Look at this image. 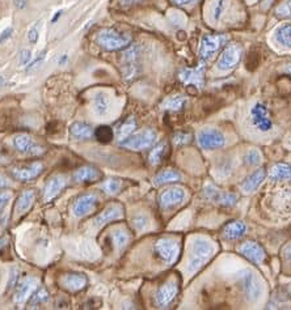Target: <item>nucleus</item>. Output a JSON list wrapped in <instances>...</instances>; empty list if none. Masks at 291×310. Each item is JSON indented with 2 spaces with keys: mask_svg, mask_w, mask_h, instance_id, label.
Listing matches in <instances>:
<instances>
[{
  "mask_svg": "<svg viewBox=\"0 0 291 310\" xmlns=\"http://www.w3.org/2000/svg\"><path fill=\"white\" fill-rule=\"evenodd\" d=\"M214 251H215V247L211 241H208L207 238H203V237H195L192 242L191 259H189V266H188L189 271L197 272L203 264L211 259Z\"/></svg>",
  "mask_w": 291,
  "mask_h": 310,
  "instance_id": "obj_1",
  "label": "nucleus"
},
{
  "mask_svg": "<svg viewBox=\"0 0 291 310\" xmlns=\"http://www.w3.org/2000/svg\"><path fill=\"white\" fill-rule=\"evenodd\" d=\"M251 122L256 130L268 132L273 129V121L270 118L268 107L261 102H257L251 109Z\"/></svg>",
  "mask_w": 291,
  "mask_h": 310,
  "instance_id": "obj_6",
  "label": "nucleus"
},
{
  "mask_svg": "<svg viewBox=\"0 0 291 310\" xmlns=\"http://www.w3.org/2000/svg\"><path fill=\"white\" fill-rule=\"evenodd\" d=\"M270 179L273 181H291V165L276 164L272 166L269 173Z\"/></svg>",
  "mask_w": 291,
  "mask_h": 310,
  "instance_id": "obj_28",
  "label": "nucleus"
},
{
  "mask_svg": "<svg viewBox=\"0 0 291 310\" xmlns=\"http://www.w3.org/2000/svg\"><path fill=\"white\" fill-rule=\"evenodd\" d=\"M66 62H67V55H62L61 59H59V66L65 65Z\"/></svg>",
  "mask_w": 291,
  "mask_h": 310,
  "instance_id": "obj_58",
  "label": "nucleus"
},
{
  "mask_svg": "<svg viewBox=\"0 0 291 310\" xmlns=\"http://www.w3.org/2000/svg\"><path fill=\"white\" fill-rule=\"evenodd\" d=\"M92 103H94V110L97 115H105L109 111V107H110L108 96L102 92L95 94Z\"/></svg>",
  "mask_w": 291,
  "mask_h": 310,
  "instance_id": "obj_29",
  "label": "nucleus"
},
{
  "mask_svg": "<svg viewBox=\"0 0 291 310\" xmlns=\"http://www.w3.org/2000/svg\"><path fill=\"white\" fill-rule=\"evenodd\" d=\"M7 185H8V179L5 178L4 175L0 174V189H1V187H5Z\"/></svg>",
  "mask_w": 291,
  "mask_h": 310,
  "instance_id": "obj_55",
  "label": "nucleus"
},
{
  "mask_svg": "<svg viewBox=\"0 0 291 310\" xmlns=\"http://www.w3.org/2000/svg\"><path fill=\"white\" fill-rule=\"evenodd\" d=\"M5 160H7V157H5V155H4L3 147H1V144H0V162H4Z\"/></svg>",
  "mask_w": 291,
  "mask_h": 310,
  "instance_id": "obj_56",
  "label": "nucleus"
},
{
  "mask_svg": "<svg viewBox=\"0 0 291 310\" xmlns=\"http://www.w3.org/2000/svg\"><path fill=\"white\" fill-rule=\"evenodd\" d=\"M47 301H49V292H47V289L40 288L34 291V293L30 296V303H29V305L33 309H37V308H40V305L47 303Z\"/></svg>",
  "mask_w": 291,
  "mask_h": 310,
  "instance_id": "obj_35",
  "label": "nucleus"
},
{
  "mask_svg": "<svg viewBox=\"0 0 291 310\" xmlns=\"http://www.w3.org/2000/svg\"><path fill=\"white\" fill-rule=\"evenodd\" d=\"M43 164L42 162H32V164L22 165V166H14L11 169V175L14 179L21 182H29L32 179L37 178L38 175L43 171Z\"/></svg>",
  "mask_w": 291,
  "mask_h": 310,
  "instance_id": "obj_10",
  "label": "nucleus"
},
{
  "mask_svg": "<svg viewBox=\"0 0 291 310\" xmlns=\"http://www.w3.org/2000/svg\"><path fill=\"white\" fill-rule=\"evenodd\" d=\"M13 3H14V5H16V8H18V9H22V8L26 7V3H28V0H13Z\"/></svg>",
  "mask_w": 291,
  "mask_h": 310,
  "instance_id": "obj_52",
  "label": "nucleus"
},
{
  "mask_svg": "<svg viewBox=\"0 0 291 310\" xmlns=\"http://www.w3.org/2000/svg\"><path fill=\"white\" fill-rule=\"evenodd\" d=\"M17 279H18V275H17V270L16 268H13L11 271V276H9V280H8V287L7 289L9 291V289H12L16 285V283H17Z\"/></svg>",
  "mask_w": 291,
  "mask_h": 310,
  "instance_id": "obj_49",
  "label": "nucleus"
},
{
  "mask_svg": "<svg viewBox=\"0 0 291 310\" xmlns=\"http://www.w3.org/2000/svg\"><path fill=\"white\" fill-rule=\"evenodd\" d=\"M237 279L241 283L245 297L249 301H257L263 293V285L260 283L257 275H255L249 270H241L237 272Z\"/></svg>",
  "mask_w": 291,
  "mask_h": 310,
  "instance_id": "obj_4",
  "label": "nucleus"
},
{
  "mask_svg": "<svg viewBox=\"0 0 291 310\" xmlns=\"http://www.w3.org/2000/svg\"><path fill=\"white\" fill-rule=\"evenodd\" d=\"M226 41V38L223 36H205L202 38L201 49H199V58L201 62L210 61L214 54L219 50V47L222 46L223 42Z\"/></svg>",
  "mask_w": 291,
  "mask_h": 310,
  "instance_id": "obj_11",
  "label": "nucleus"
},
{
  "mask_svg": "<svg viewBox=\"0 0 291 310\" xmlns=\"http://www.w3.org/2000/svg\"><path fill=\"white\" fill-rule=\"evenodd\" d=\"M265 170L264 169H259L255 173H252L249 177L244 179V182L241 183V190L244 193H253L255 190H257L260 186L263 185V182L265 181Z\"/></svg>",
  "mask_w": 291,
  "mask_h": 310,
  "instance_id": "obj_24",
  "label": "nucleus"
},
{
  "mask_svg": "<svg viewBox=\"0 0 291 310\" xmlns=\"http://www.w3.org/2000/svg\"><path fill=\"white\" fill-rule=\"evenodd\" d=\"M257 55H259V54L256 53H251L248 55V61H247L245 65H247V68L251 70V71L252 70H255V68L259 66V57H257Z\"/></svg>",
  "mask_w": 291,
  "mask_h": 310,
  "instance_id": "obj_47",
  "label": "nucleus"
},
{
  "mask_svg": "<svg viewBox=\"0 0 291 310\" xmlns=\"http://www.w3.org/2000/svg\"><path fill=\"white\" fill-rule=\"evenodd\" d=\"M135 129H137V122H135V119L133 117L127 118L122 125H121V127L118 130V134H117L119 142H122L126 138H129Z\"/></svg>",
  "mask_w": 291,
  "mask_h": 310,
  "instance_id": "obj_34",
  "label": "nucleus"
},
{
  "mask_svg": "<svg viewBox=\"0 0 291 310\" xmlns=\"http://www.w3.org/2000/svg\"><path fill=\"white\" fill-rule=\"evenodd\" d=\"M38 285V280L34 278L25 279L21 284L18 285L17 291H16V296H14V301L17 304H24L28 299H30L34 291L37 289Z\"/></svg>",
  "mask_w": 291,
  "mask_h": 310,
  "instance_id": "obj_20",
  "label": "nucleus"
},
{
  "mask_svg": "<svg viewBox=\"0 0 291 310\" xmlns=\"http://www.w3.org/2000/svg\"><path fill=\"white\" fill-rule=\"evenodd\" d=\"M187 103V98L180 94H176V96L168 97L164 102L162 103L163 110H172V111H179L184 107V105Z\"/></svg>",
  "mask_w": 291,
  "mask_h": 310,
  "instance_id": "obj_32",
  "label": "nucleus"
},
{
  "mask_svg": "<svg viewBox=\"0 0 291 310\" xmlns=\"http://www.w3.org/2000/svg\"><path fill=\"white\" fill-rule=\"evenodd\" d=\"M111 239H113V243L118 250L125 249L127 243L130 241L129 233L123 231V229H117L114 232L111 233Z\"/></svg>",
  "mask_w": 291,
  "mask_h": 310,
  "instance_id": "obj_36",
  "label": "nucleus"
},
{
  "mask_svg": "<svg viewBox=\"0 0 291 310\" xmlns=\"http://www.w3.org/2000/svg\"><path fill=\"white\" fill-rule=\"evenodd\" d=\"M36 200V191L34 190H26L24 193L20 195L18 198L17 203H16V208H14V212L20 216V215L25 214L26 211L33 206Z\"/></svg>",
  "mask_w": 291,
  "mask_h": 310,
  "instance_id": "obj_27",
  "label": "nucleus"
},
{
  "mask_svg": "<svg viewBox=\"0 0 291 310\" xmlns=\"http://www.w3.org/2000/svg\"><path fill=\"white\" fill-rule=\"evenodd\" d=\"M38 28H40V22H36V24L32 26V29L29 30L28 39L32 43H36L37 41H38V36H40V30H38Z\"/></svg>",
  "mask_w": 291,
  "mask_h": 310,
  "instance_id": "obj_45",
  "label": "nucleus"
},
{
  "mask_svg": "<svg viewBox=\"0 0 291 310\" xmlns=\"http://www.w3.org/2000/svg\"><path fill=\"white\" fill-rule=\"evenodd\" d=\"M66 186H67V178H66L65 175L58 174L51 177L46 183V186H45V190H43V200L45 202H50V200L55 199Z\"/></svg>",
  "mask_w": 291,
  "mask_h": 310,
  "instance_id": "obj_15",
  "label": "nucleus"
},
{
  "mask_svg": "<svg viewBox=\"0 0 291 310\" xmlns=\"http://www.w3.org/2000/svg\"><path fill=\"white\" fill-rule=\"evenodd\" d=\"M12 33H13V28H7V29H4L3 32H1V34H0V45L1 43H4L7 39H9L12 37Z\"/></svg>",
  "mask_w": 291,
  "mask_h": 310,
  "instance_id": "obj_50",
  "label": "nucleus"
},
{
  "mask_svg": "<svg viewBox=\"0 0 291 310\" xmlns=\"http://www.w3.org/2000/svg\"><path fill=\"white\" fill-rule=\"evenodd\" d=\"M123 218V207L121 204H110L101 212L96 219H95V225L101 227L106 224L109 221L118 220Z\"/></svg>",
  "mask_w": 291,
  "mask_h": 310,
  "instance_id": "obj_19",
  "label": "nucleus"
},
{
  "mask_svg": "<svg viewBox=\"0 0 291 310\" xmlns=\"http://www.w3.org/2000/svg\"><path fill=\"white\" fill-rule=\"evenodd\" d=\"M97 45L106 51H117L129 47L131 43V36L118 32L115 29H102L97 33Z\"/></svg>",
  "mask_w": 291,
  "mask_h": 310,
  "instance_id": "obj_2",
  "label": "nucleus"
},
{
  "mask_svg": "<svg viewBox=\"0 0 291 310\" xmlns=\"http://www.w3.org/2000/svg\"><path fill=\"white\" fill-rule=\"evenodd\" d=\"M179 295V283L171 279L158 289L155 295V304L158 308H168Z\"/></svg>",
  "mask_w": 291,
  "mask_h": 310,
  "instance_id": "obj_9",
  "label": "nucleus"
},
{
  "mask_svg": "<svg viewBox=\"0 0 291 310\" xmlns=\"http://www.w3.org/2000/svg\"><path fill=\"white\" fill-rule=\"evenodd\" d=\"M168 152L169 147L167 143H160V144H158V146L152 150L151 154H150V164L159 165L164 158H166Z\"/></svg>",
  "mask_w": 291,
  "mask_h": 310,
  "instance_id": "obj_30",
  "label": "nucleus"
},
{
  "mask_svg": "<svg viewBox=\"0 0 291 310\" xmlns=\"http://www.w3.org/2000/svg\"><path fill=\"white\" fill-rule=\"evenodd\" d=\"M197 142L203 150H216L226 144V138L219 130L203 129L197 134Z\"/></svg>",
  "mask_w": 291,
  "mask_h": 310,
  "instance_id": "obj_7",
  "label": "nucleus"
},
{
  "mask_svg": "<svg viewBox=\"0 0 291 310\" xmlns=\"http://www.w3.org/2000/svg\"><path fill=\"white\" fill-rule=\"evenodd\" d=\"M192 140V135L191 134H188V132H177L173 136V142L176 146H184V144H188V143H191Z\"/></svg>",
  "mask_w": 291,
  "mask_h": 310,
  "instance_id": "obj_41",
  "label": "nucleus"
},
{
  "mask_svg": "<svg viewBox=\"0 0 291 310\" xmlns=\"http://www.w3.org/2000/svg\"><path fill=\"white\" fill-rule=\"evenodd\" d=\"M198 0H175V3L179 5H189V4L197 3Z\"/></svg>",
  "mask_w": 291,
  "mask_h": 310,
  "instance_id": "obj_53",
  "label": "nucleus"
},
{
  "mask_svg": "<svg viewBox=\"0 0 291 310\" xmlns=\"http://www.w3.org/2000/svg\"><path fill=\"white\" fill-rule=\"evenodd\" d=\"M137 58H138V47L131 46L129 50L123 54V63H125V78H133L137 70Z\"/></svg>",
  "mask_w": 291,
  "mask_h": 310,
  "instance_id": "obj_25",
  "label": "nucleus"
},
{
  "mask_svg": "<svg viewBox=\"0 0 291 310\" xmlns=\"http://www.w3.org/2000/svg\"><path fill=\"white\" fill-rule=\"evenodd\" d=\"M119 1H121V4H123V5H131V4L139 3L142 0H119Z\"/></svg>",
  "mask_w": 291,
  "mask_h": 310,
  "instance_id": "obj_54",
  "label": "nucleus"
},
{
  "mask_svg": "<svg viewBox=\"0 0 291 310\" xmlns=\"http://www.w3.org/2000/svg\"><path fill=\"white\" fill-rule=\"evenodd\" d=\"M11 198L12 193H9V191H1V193H0V214H1L4 211V208L8 206Z\"/></svg>",
  "mask_w": 291,
  "mask_h": 310,
  "instance_id": "obj_46",
  "label": "nucleus"
},
{
  "mask_svg": "<svg viewBox=\"0 0 291 310\" xmlns=\"http://www.w3.org/2000/svg\"><path fill=\"white\" fill-rule=\"evenodd\" d=\"M180 241H177L175 238H162L159 239L155 245V250H156L159 257L168 264L176 262L179 254H180Z\"/></svg>",
  "mask_w": 291,
  "mask_h": 310,
  "instance_id": "obj_5",
  "label": "nucleus"
},
{
  "mask_svg": "<svg viewBox=\"0 0 291 310\" xmlns=\"http://www.w3.org/2000/svg\"><path fill=\"white\" fill-rule=\"evenodd\" d=\"M263 161V156H261V152L259 150H251L247 152V155L244 156V162L249 166H255V165H259L260 162Z\"/></svg>",
  "mask_w": 291,
  "mask_h": 310,
  "instance_id": "obj_39",
  "label": "nucleus"
},
{
  "mask_svg": "<svg viewBox=\"0 0 291 310\" xmlns=\"http://www.w3.org/2000/svg\"><path fill=\"white\" fill-rule=\"evenodd\" d=\"M95 136L100 143H109L113 139V130L108 126H100L95 131Z\"/></svg>",
  "mask_w": 291,
  "mask_h": 310,
  "instance_id": "obj_38",
  "label": "nucleus"
},
{
  "mask_svg": "<svg viewBox=\"0 0 291 310\" xmlns=\"http://www.w3.org/2000/svg\"><path fill=\"white\" fill-rule=\"evenodd\" d=\"M284 257H285V259H286V262L291 263V245H289V246H286V247H285Z\"/></svg>",
  "mask_w": 291,
  "mask_h": 310,
  "instance_id": "obj_51",
  "label": "nucleus"
},
{
  "mask_svg": "<svg viewBox=\"0 0 291 310\" xmlns=\"http://www.w3.org/2000/svg\"><path fill=\"white\" fill-rule=\"evenodd\" d=\"M45 57H46V50H43L42 53H41L40 55H38V57H37L36 59H34V61H33L32 63L28 66V67H26V72H32V71H34L36 68L40 67L41 63H42L43 59H45Z\"/></svg>",
  "mask_w": 291,
  "mask_h": 310,
  "instance_id": "obj_43",
  "label": "nucleus"
},
{
  "mask_svg": "<svg viewBox=\"0 0 291 310\" xmlns=\"http://www.w3.org/2000/svg\"><path fill=\"white\" fill-rule=\"evenodd\" d=\"M70 134H71L72 138L76 140H87L91 139V138L95 135V131L88 123H84V122H75V123L70 127Z\"/></svg>",
  "mask_w": 291,
  "mask_h": 310,
  "instance_id": "obj_26",
  "label": "nucleus"
},
{
  "mask_svg": "<svg viewBox=\"0 0 291 310\" xmlns=\"http://www.w3.org/2000/svg\"><path fill=\"white\" fill-rule=\"evenodd\" d=\"M158 139V134L154 130L146 129L143 131H139L134 135H130L125 140L121 142V146L123 148L131 151H143L152 147Z\"/></svg>",
  "mask_w": 291,
  "mask_h": 310,
  "instance_id": "obj_3",
  "label": "nucleus"
},
{
  "mask_svg": "<svg viewBox=\"0 0 291 310\" xmlns=\"http://www.w3.org/2000/svg\"><path fill=\"white\" fill-rule=\"evenodd\" d=\"M276 39L285 47L291 49V25L286 24L276 30Z\"/></svg>",
  "mask_w": 291,
  "mask_h": 310,
  "instance_id": "obj_33",
  "label": "nucleus"
},
{
  "mask_svg": "<svg viewBox=\"0 0 291 310\" xmlns=\"http://www.w3.org/2000/svg\"><path fill=\"white\" fill-rule=\"evenodd\" d=\"M180 80L188 85H194L197 88H202L203 84H205V80H203V75H202L201 67L197 68V70H192V68H185V70H181L180 72Z\"/></svg>",
  "mask_w": 291,
  "mask_h": 310,
  "instance_id": "obj_22",
  "label": "nucleus"
},
{
  "mask_svg": "<svg viewBox=\"0 0 291 310\" xmlns=\"http://www.w3.org/2000/svg\"><path fill=\"white\" fill-rule=\"evenodd\" d=\"M62 14V11H58L57 13H55V16L53 18H51V22H53V24H55V22H57V20L58 18H59V16H61Z\"/></svg>",
  "mask_w": 291,
  "mask_h": 310,
  "instance_id": "obj_57",
  "label": "nucleus"
},
{
  "mask_svg": "<svg viewBox=\"0 0 291 310\" xmlns=\"http://www.w3.org/2000/svg\"><path fill=\"white\" fill-rule=\"evenodd\" d=\"M102 177L101 171L95 166H82L74 173V179L79 183H87V182H95Z\"/></svg>",
  "mask_w": 291,
  "mask_h": 310,
  "instance_id": "obj_23",
  "label": "nucleus"
},
{
  "mask_svg": "<svg viewBox=\"0 0 291 310\" xmlns=\"http://www.w3.org/2000/svg\"><path fill=\"white\" fill-rule=\"evenodd\" d=\"M247 233V225L243 221H230L228 224L224 225L222 231V234L224 238L234 241V239L241 238Z\"/></svg>",
  "mask_w": 291,
  "mask_h": 310,
  "instance_id": "obj_21",
  "label": "nucleus"
},
{
  "mask_svg": "<svg viewBox=\"0 0 291 310\" xmlns=\"http://www.w3.org/2000/svg\"><path fill=\"white\" fill-rule=\"evenodd\" d=\"M97 202H98L97 195H95V194H84V195L79 196L76 199L74 207H72V212H74L76 218H83V216H87V215L91 214L96 208Z\"/></svg>",
  "mask_w": 291,
  "mask_h": 310,
  "instance_id": "obj_13",
  "label": "nucleus"
},
{
  "mask_svg": "<svg viewBox=\"0 0 291 310\" xmlns=\"http://www.w3.org/2000/svg\"><path fill=\"white\" fill-rule=\"evenodd\" d=\"M133 225L137 231H144L148 227V219L146 216H138L133 220Z\"/></svg>",
  "mask_w": 291,
  "mask_h": 310,
  "instance_id": "obj_44",
  "label": "nucleus"
},
{
  "mask_svg": "<svg viewBox=\"0 0 291 310\" xmlns=\"http://www.w3.org/2000/svg\"><path fill=\"white\" fill-rule=\"evenodd\" d=\"M13 144L16 147V150L18 152L25 155H32V156H40L42 155L45 151L41 146H38L34 140H33L32 136L26 135V134H21V135H17L14 138Z\"/></svg>",
  "mask_w": 291,
  "mask_h": 310,
  "instance_id": "obj_12",
  "label": "nucleus"
},
{
  "mask_svg": "<svg viewBox=\"0 0 291 310\" xmlns=\"http://www.w3.org/2000/svg\"><path fill=\"white\" fill-rule=\"evenodd\" d=\"M203 196L206 199L215 202V203L224 207H232L237 202V195L231 193H222L220 190L215 189L214 186H206L203 189Z\"/></svg>",
  "mask_w": 291,
  "mask_h": 310,
  "instance_id": "obj_14",
  "label": "nucleus"
},
{
  "mask_svg": "<svg viewBox=\"0 0 291 310\" xmlns=\"http://www.w3.org/2000/svg\"><path fill=\"white\" fill-rule=\"evenodd\" d=\"M226 0H216L214 4V11H212V18L215 21H219L220 17L223 16L224 11H226Z\"/></svg>",
  "mask_w": 291,
  "mask_h": 310,
  "instance_id": "obj_40",
  "label": "nucleus"
},
{
  "mask_svg": "<svg viewBox=\"0 0 291 310\" xmlns=\"http://www.w3.org/2000/svg\"><path fill=\"white\" fill-rule=\"evenodd\" d=\"M286 72H289V74L291 75V65H289L288 67H286Z\"/></svg>",
  "mask_w": 291,
  "mask_h": 310,
  "instance_id": "obj_60",
  "label": "nucleus"
},
{
  "mask_svg": "<svg viewBox=\"0 0 291 310\" xmlns=\"http://www.w3.org/2000/svg\"><path fill=\"white\" fill-rule=\"evenodd\" d=\"M88 279L83 274H66L62 276L61 285L69 292H79L86 288Z\"/></svg>",
  "mask_w": 291,
  "mask_h": 310,
  "instance_id": "obj_17",
  "label": "nucleus"
},
{
  "mask_svg": "<svg viewBox=\"0 0 291 310\" xmlns=\"http://www.w3.org/2000/svg\"><path fill=\"white\" fill-rule=\"evenodd\" d=\"M180 174L175 170H163L160 171L154 179L155 186H162L166 185V183H173V182L180 181Z\"/></svg>",
  "mask_w": 291,
  "mask_h": 310,
  "instance_id": "obj_31",
  "label": "nucleus"
},
{
  "mask_svg": "<svg viewBox=\"0 0 291 310\" xmlns=\"http://www.w3.org/2000/svg\"><path fill=\"white\" fill-rule=\"evenodd\" d=\"M184 199H185V191L183 189H177V187L166 190L159 196V202L163 208H171L173 206H177Z\"/></svg>",
  "mask_w": 291,
  "mask_h": 310,
  "instance_id": "obj_18",
  "label": "nucleus"
},
{
  "mask_svg": "<svg viewBox=\"0 0 291 310\" xmlns=\"http://www.w3.org/2000/svg\"><path fill=\"white\" fill-rule=\"evenodd\" d=\"M122 181L118 178H109L101 185V189L104 190L105 193L109 195H114V194L119 193L122 189Z\"/></svg>",
  "mask_w": 291,
  "mask_h": 310,
  "instance_id": "obj_37",
  "label": "nucleus"
},
{
  "mask_svg": "<svg viewBox=\"0 0 291 310\" xmlns=\"http://www.w3.org/2000/svg\"><path fill=\"white\" fill-rule=\"evenodd\" d=\"M276 13L280 17H291V0L286 1V3L281 4L280 7L276 9Z\"/></svg>",
  "mask_w": 291,
  "mask_h": 310,
  "instance_id": "obj_42",
  "label": "nucleus"
},
{
  "mask_svg": "<svg viewBox=\"0 0 291 310\" xmlns=\"http://www.w3.org/2000/svg\"><path fill=\"white\" fill-rule=\"evenodd\" d=\"M32 59V53L29 50H22L21 53H20V65L21 66H25L28 65L29 61Z\"/></svg>",
  "mask_w": 291,
  "mask_h": 310,
  "instance_id": "obj_48",
  "label": "nucleus"
},
{
  "mask_svg": "<svg viewBox=\"0 0 291 310\" xmlns=\"http://www.w3.org/2000/svg\"><path fill=\"white\" fill-rule=\"evenodd\" d=\"M3 84H4V78H1V76H0V89H1V86H3Z\"/></svg>",
  "mask_w": 291,
  "mask_h": 310,
  "instance_id": "obj_59",
  "label": "nucleus"
},
{
  "mask_svg": "<svg viewBox=\"0 0 291 310\" xmlns=\"http://www.w3.org/2000/svg\"><path fill=\"white\" fill-rule=\"evenodd\" d=\"M243 55V47L240 45H230L220 54L216 67L219 71H231L237 66Z\"/></svg>",
  "mask_w": 291,
  "mask_h": 310,
  "instance_id": "obj_8",
  "label": "nucleus"
},
{
  "mask_svg": "<svg viewBox=\"0 0 291 310\" xmlns=\"http://www.w3.org/2000/svg\"><path fill=\"white\" fill-rule=\"evenodd\" d=\"M239 253L255 264H261L265 259V251L255 241H247L239 247Z\"/></svg>",
  "mask_w": 291,
  "mask_h": 310,
  "instance_id": "obj_16",
  "label": "nucleus"
}]
</instances>
